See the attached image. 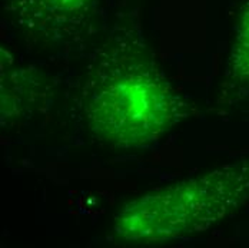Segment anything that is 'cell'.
Returning a JSON list of instances; mask_svg holds the SVG:
<instances>
[{
  "label": "cell",
  "mask_w": 249,
  "mask_h": 248,
  "mask_svg": "<svg viewBox=\"0 0 249 248\" xmlns=\"http://www.w3.org/2000/svg\"><path fill=\"white\" fill-rule=\"evenodd\" d=\"M100 0H3L6 19L42 46H69L95 25ZM88 38V36H86Z\"/></svg>",
  "instance_id": "3"
},
{
  "label": "cell",
  "mask_w": 249,
  "mask_h": 248,
  "mask_svg": "<svg viewBox=\"0 0 249 248\" xmlns=\"http://www.w3.org/2000/svg\"><path fill=\"white\" fill-rule=\"evenodd\" d=\"M76 103L90 136L112 149L155 145L191 114L158 63L136 9L119 12L89 55Z\"/></svg>",
  "instance_id": "1"
},
{
  "label": "cell",
  "mask_w": 249,
  "mask_h": 248,
  "mask_svg": "<svg viewBox=\"0 0 249 248\" xmlns=\"http://www.w3.org/2000/svg\"><path fill=\"white\" fill-rule=\"evenodd\" d=\"M249 96V1L236 22L221 83L219 106H232Z\"/></svg>",
  "instance_id": "4"
},
{
  "label": "cell",
  "mask_w": 249,
  "mask_h": 248,
  "mask_svg": "<svg viewBox=\"0 0 249 248\" xmlns=\"http://www.w3.org/2000/svg\"><path fill=\"white\" fill-rule=\"evenodd\" d=\"M249 199V158L153 188L113 218L118 241L160 244L202 234Z\"/></svg>",
  "instance_id": "2"
}]
</instances>
